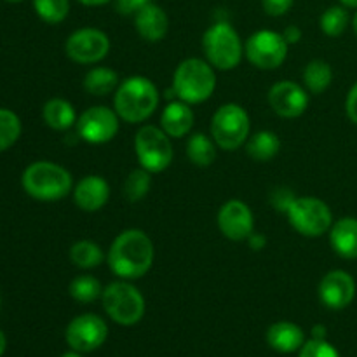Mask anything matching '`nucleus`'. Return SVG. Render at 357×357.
I'll return each mask as SVG.
<instances>
[{
	"mask_svg": "<svg viewBox=\"0 0 357 357\" xmlns=\"http://www.w3.org/2000/svg\"><path fill=\"white\" fill-rule=\"evenodd\" d=\"M319 24L321 30H323L328 37H340L349 24L347 9L342 6L328 7V9L321 14Z\"/></svg>",
	"mask_w": 357,
	"mask_h": 357,
	"instance_id": "obj_30",
	"label": "nucleus"
},
{
	"mask_svg": "<svg viewBox=\"0 0 357 357\" xmlns=\"http://www.w3.org/2000/svg\"><path fill=\"white\" fill-rule=\"evenodd\" d=\"M268 103L272 110L284 119L300 117L309 107V94L302 86L291 80L274 84L268 91Z\"/></svg>",
	"mask_w": 357,
	"mask_h": 357,
	"instance_id": "obj_15",
	"label": "nucleus"
},
{
	"mask_svg": "<svg viewBox=\"0 0 357 357\" xmlns=\"http://www.w3.org/2000/svg\"><path fill=\"white\" fill-rule=\"evenodd\" d=\"M135 26L146 42H159L166 37L169 20L162 7L150 2L135 14Z\"/></svg>",
	"mask_w": 357,
	"mask_h": 357,
	"instance_id": "obj_18",
	"label": "nucleus"
},
{
	"mask_svg": "<svg viewBox=\"0 0 357 357\" xmlns=\"http://www.w3.org/2000/svg\"><path fill=\"white\" fill-rule=\"evenodd\" d=\"M255 218L250 206L243 201L225 202L218 211V229L227 239L246 241L253 234Z\"/></svg>",
	"mask_w": 357,
	"mask_h": 357,
	"instance_id": "obj_14",
	"label": "nucleus"
},
{
	"mask_svg": "<svg viewBox=\"0 0 357 357\" xmlns=\"http://www.w3.org/2000/svg\"><path fill=\"white\" fill-rule=\"evenodd\" d=\"M135 150L139 164L149 173H162L173 160L169 136L155 126H143L135 136Z\"/></svg>",
	"mask_w": 357,
	"mask_h": 357,
	"instance_id": "obj_9",
	"label": "nucleus"
},
{
	"mask_svg": "<svg viewBox=\"0 0 357 357\" xmlns=\"http://www.w3.org/2000/svg\"><path fill=\"white\" fill-rule=\"evenodd\" d=\"M250 115L241 105L227 103L215 112L211 121V135L220 149L236 150L244 145L250 136Z\"/></svg>",
	"mask_w": 357,
	"mask_h": 357,
	"instance_id": "obj_7",
	"label": "nucleus"
},
{
	"mask_svg": "<svg viewBox=\"0 0 357 357\" xmlns=\"http://www.w3.org/2000/svg\"><path fill=\"white\" fill-rule=\"evenodd\" d=\"M267 342L274 351L289 354V352L302 349V345L305 344V335L298 324L289 323V321H279L268 328Z\"/></svg>",
	"mask_w": 357,
	"mask_h": 357,
	"instance_id": "obj_21",
	"label": "nucleus"
},
{
	"mask_svg": "<svg viewBox=\"0 0 357 357\" xmlns=\"http://www.w3.org/2000/svg\"><path fill=\"white\" fill-rule=\"evenodd\" d=\"M42 117H44L45 124L51 129H56V131H66V129L77 124L75 108L72 107L70 101L63 100V98H52V100H49L44 105Z\"/></svg>",
	"mask_w": 357,
	"mask_h": 357,
	"instance_id": "obj_22",
	"label": "nucleus"
},
{
	"mask_svg": "<svg viewBox=\"0 0 357 357\" xmlns=\"http://www.w3.org/2000/svg\"><path fill=\"white\" fill-rule=\"evenodd\" d=\"M295 201V195L291 194L289 190H286V188H279V190H275L274 194H272V204H274L275 209H279V211H284L289 208V204Z\"/></svg>",
	"mask_w": 357,
	"mask_h": 357,
	"instance_id": "obj_36",
	"label": "nucleus"
},
{
	"mask_svg": "<svg viewBox=\"0 0 357 357\" xmlns=\"http://www.w3.org/2000/svg\"><path fill=\"white\" fill-rule=\"evenodd\" d=\"M119 75L115 70L105 68V66H96L89 70L84 77V89L91 96H107L112 91L119 87Z\"/></svg>",
	"mask_w": 357,
	"mask_h": 357,
	"instance_id": "obj_23",
	"label": "nucleus"
},
{
	"mask_svg": "<svg viewBox=\"0 0 357 357\" xmlns=\"http://www.w3.org/2000/svg\"><path fill=\"white\" fill-rule=\"evenodd\" d=\"M33 7L42 21L49 24H58L68 16L70 0H33Z\"/></svg>",
	"mask_w": 357,
	"mask_h": 357,
	"instance_id": "obj_31",
	"label": "nucleus"
},
{
	"mask_svg": "<svg viewBox=\"0 0 357 357\" xmlns=\"http://www.w3.org/2000/svg\"><path fill=\"white\" fill-rule=\"evenodd\" d=\"M288 42L282 33L272 30L255 31L244 45L246 58L260 70H274L284 63L288 56Z\"/></svg>",
	"mask_w": 357,
	"mask_h": 357,
	"instance_id": "obj_10",
	"label": "nucleus"
},
{
	"mask_svg": "<svg viewBox=\"0 0 357 357\" xmlns=\"http://www.w3.org/2000/svg\"><path fill=\"white\" fill-rule=\"evenodd\" d=\"M150 0H115V9L122 16H131L149 6Z\"/></svg>",
	"mask_w": 357,
	"mask_h": 357,
	"instance_id": "obj_35",
	"label": "nucleus"
},
{
	"mask_svg": "<svg viewBox=\"0 0 357 357\" xmlns=\"http://www.w3.org/2000/svg\"><path fill=\"white\" fill-rule=\"evenodd\" d=\"M202 49H204L209 65L223 72L236 68L243 58V44H241L239 33L227 21H218L204 31Z\"/></svg>",
	"mask_w": 357,
	"mask_h": 357,
	"instance_id": "obj_5",
	"label": "nucleus"
},
{
	"mask_svg": "<svg viewBox=\"0 0 357 357\" xmlns=\"http://www.w3.org/2000/svg\"><path fill=\"white\" fill-rule=\"evenodd\" d=\"M345 110H347L349 119L357 126V84H354L352 89L349 91L347 101H345Z\"/></svg>",
	"mask_w": 357,
	"mask_h": 357,
	"instance_id": "obj_37",
	"label": "nucleus"
},
{
	"mask_svg": "<svg viewBox=\"0 0 357 357\" xmlns=\"http://www.w3.org/2000/svg\"><path fill=\"white\" fill-rule=\"evenodd\" d=\"M194 119V112L188 103L181 100L171 101L160 115V129L171 138H181L192 131Z\"/></svg>",
	"mask_w": 357,
	"mask_h": 357,
	"instance_id": "obj_19",
	"label": "nucleus"
},
{
	"mask_svg": "<svg viewBox=\"0 0 357 357\" xmlns=\"http://www.w3.org/2000/svg\"><path fill=\"white\" fill-rule=\"evenodd\" d=\"M298 357H340V354L330 342L310 338L302 345Z\"/></svg>",
	"mask_w": 357,
	"mask_h": 357,
	"instance_id": "obj_33",
	"label": "nucleus"
},
{
	"mask_svg": "<svg viewBox=\"0 0 357 357\" xmlns=\"http://www.w3.org/2000/svg\"><path fill=\"white\" fill-rule=\"evenodd\" d=\"M61 357H82V356H80V352L72 351V352H65V354H63Z\"/></svg>",
	"mask_w": 357,
	"mask_h": 357,
	"instance_id": "obj_44",
	"label": "nucleus"
},
{
	"mask_svg": "<svg viewBox=\"0 0 357 357\" xmlns=\"http://www.w3.org/2000/svg\"><path fill=\"white\" fill-rule=\"evenodd\" d=\"M155 250L143 230L129 229L119 234L108 251L112 272L122 279H139L152 268Z\"/></svg>",
	"mask_w": 357,
	"mask_h": 357,
	"instance_id": "obj_1",
	"label": "nucleus"
},
{
	"mask_svg": "<svg viewBox=\"0 0 357 357\" xmlns=\"http://www.w3.org/2000/svg\"><path fill=\"white\" fill-rule=\"evenodd\" d=\"M21 135V122L14 112L0 110V152L10 149Z\"/></svg>",
	"mask_w": 357,
	"mask_h": 357,
	"instance_id": "obj_32",
	"label": "nucleus"
},
{
	"mask_svg": "<svg viewBox=\"0 0 357 357\" xmlns=\"http://www.w3.org/2000/svg\"><path fill=\"white\" fill-rule=\"evenodd\" d=\"M157 105H159V91L155 84L146 77H128L124 82L119 84L115 91V112L129 124L146 121L155 112Z\"/></svg>",
	"mask_w": 357,
	"mask_h": 357,
	"instance_id": "obj_2",
	"label": "nucleus"
},
{
	"mask_svg": "<svg viewBox=\"0 0 357 357\" xmlns=\"http://www.w3.org/2000/svg\"><path fill=\"white\" fill-rule=\"evenodd\" d=\"M9 2H21V0H9Z\"/></svg>",
	"mask_w": 357,
	"mask_h": 357,
	"instance_id": "obj_46",
	"label": "nucleus"
},
{
	"mask_svg": "<svg viewBox=\"0 0 357 357\" xmlns=\"http://www.w3.org/2000/svg\"><path fill=\"white\" fill-rule=\"evenodd\" d=\"M216 75L204 59L190 58L178 65L173 75V93L185 103H202L215 93Z\"/></svg>",
	"mask_w": 357,
	"mask_h": 357,
	"instance_id": "obj_4",
	"label": "nucleus"
},
{
	"mask_svg": "<svg viewBox=\"0 0 357 357\" xmlns=\"http://www.w3.org/2000/svg\"><path fill=\"white\" fill-rule=\"evenodd\" d=\"M344 7H357V0H340Z\"/></svg>",
	"mask_w": 357,
	"mask_h": 357,
	"instance_id": "obj_43",
	"label": "nucleus"
},
{
	"mask_svg": "<svg viewBox=\"0 0 357 357\" xmlns=\"http://www.w3.org/2000/svg\"><path fill=\"white\" fill-rule=\"evenodd\" d=\"M288 222L293 229L305 237H319L330 232L333 215L324 201L317 197H295L286 209Z\"/></svg>",
	"mask_w": 357,
	"mask_h": 357,
	"instance_id": "obj_8",
	"label": "nucleus"
},
{
	"mask_svg": "<svg viewBox=\"0 0 357 357\" xmlns=\"http://www.w3.org/2000/svg\"><path fill=\"white\" fill-rule=\"evenodd\" d=\"M150 174L152 173H149V171L143 169V167L142 169H135L129 173V176L126 178L124 181V187H122L126 199H128L129 202L142 201V199L149 194L150 185H152V176H150Z\"/></svg>",
	"mask_w": 357,
	"mask_h": 357,
	"instance_id": "obj_29",
	"label": "nucleus"
},
{
	"mask_svg": "<svg viewBox=\"0 0 357 357\" xmlns=\"http://www.w3.org/2000/svg\"><path fill=\"white\" fill-rule=\"evenodd\" d=\"M70 296L79 303H91L103 293L101 282L93 275H79L70 282Z\"/></svg>",
	"mask_w": 357,
	"mask_h": 357,
	"instance_id": "obj_28",
	"label": "nucleus"
},
{
	"mask_svg": "<svg viewBox=\"0 0 357 357\" xmlns=\"http://www.w3.org/2000/svg\"><path fill=\"white\" fill-rule=\"evenodd\" d=\"M331 80H333V70L330 63L323 59H314L303 70V82L312 94L324 93L330 87Z\"/></svg>",
	"mask_w": 357,
	"mask_h": 357,
	"instance_id": "obj_26",
	"label": "nucleus"
},
{
	"mask_svg": "<svg viewBox=\"0 0 357 357\" xmlns=\"http://www.w3.org/2000/svg\"><path fill=\"white\" fill-rule=\"evenodd\" d=\"M356 296V281L345 271H331L321 279L319 298L328 309L342 310L352 303Z\"/></svg>",
	"mask_w": 357,
	"mask_h": 357,
	"instance_id": "obj_16",
	"label": "nucleus"
},
{
	"mask_svg": "<svg viewBox=\"0 0 357 357\" xmlns=\"http://www.w3.org/2000/svg\"><path fill=\"white\" fill-rule=\"evenodd\" d=\"M110 199V185L96 174L82 178L73 190V201L82 211H100Z\"/></svg>",
	"mask_w": 357,
	"mask_h": 357,
	"instance_id": "obj_17",
	"label": "nucleus"
},
{
	"mask_svg": "<svg viewBox=\"0 0 357 357\" xmlns=\"http://www.w3.org/2000/svg\"><path fill=\"white\" fill-rule=\"evenodd\" d=\"M77 2L84 3V6L87 7H94V6H105V3L110 2V0H77Z\"/></svg>",
	"mask_w": 357,
	"mask_h": 357,
	"instance_id": "obj_41",
	"label": "nucleus"
},
{
	"mask_svg": "<svg viewBox=\"0 0 357 357\" xmlns=\"http://www.w3.org/2000/svg\"><path fill=\"white\" fill-rule=\"evenodd\" d=\"M250 244H251V248H253V250H261V248L265 246V237H261V236H257V234H251L250 236Z\"/></svg>",
	"mask_w": 357,
	"mask_h": 357,
	"instance_id": "obj_39",
	"label": "nucleus"
},
{
	"mask_svg": "<svg viewBox=\"0 0 357 357\" xmlns=\"http://www.w3.org/2000/svg\"><path fill=\"white\" fill-rule=\"evenodd\" d=\"M293 2L295 0H261V6L268 16H282L291 9Z\"/></svg>",
	"mask_w": 357,
	"mask_h": 357,
	"instance_id": "obj_34",
	"label": "nucleus"
},
{
	"mask_svg": "<svg viewBox=\"0 0 357 357\" xmlns=\"http://www.w3.org/2000/svg\"><path fill=\"white\" fill-rule=\"evenodd\" d=\"M6 347H7V340H6V335L2 333V331H0V356L3 354V352H6Z\"/></svg>",
	"mask_w": 357,
	"mask_h": 357,
	"instance_id": "obj_42",
	"label": "nucleus"
},
{
	"mask_svg": "<svg viewBox=\"0 0 357 357\" xmlns=\"http://www.w3.org/2000/svg\"><path fill=\"white\" fill-rule=\"evenodd\" d=\"M105 312L112 321L122 326H132L139 323L145 314V298L129 282H112L101 293Z\"/></svg>",
	"mask_w": 357,
	"mask_h": 357,
	"instance_id": "obj_6",
	"label": "nucleus"
},
{
	"mask_svg": "<svg viewBox=\"0 0 357 357\" xmlns=\"http://www.w3.org/2000/svg\"><path fill=\"white\" fill-rule=\"evenodd\" d=\"M117 112L107 107H91L77 119V132L80 138L93 145L112 142L119 132Z\"/></svg>",
	"mask_w": 357,
	"mask_h": 357,
	"instance_id": "obj_12",
	"label": "nucleus"
},
{
	"mask_svg": "<svg viewBox=\"0 0 357 357\" xmlns=\"http://www.w3.org/2000/svg\"><path fill=\"white\" fill-rule=\"evenodd\" d=\"M108 337V326L96 314L77 316L66 326V344L77 352H93L105 344Z\"/></svg>",
	"mask_w": 357,
	"mask_h": 357,
	"instance_id": "obj_13",
	"label": "nucleus"
},
{
	"mask_svg": "<svg viewBox=\"0 0 357 357\" xmlns=\"http://www.w3.org/2000/svg\"><path fill=\"white\" fill-rule=\"evenodd\" d=\"M24 192L38 201H59L72 190V174L63 166L38 160L24 169L21 178Z\"/></svg>",
	"mask_w": 357,
	"mask_h": 357,
	"instance_id": "obj_3",
	"label": "nucleus"
},
{
	"mask_svg": "<svg viewBox=\"0 0 357 357\" xmlns=\"http://www.w3.org/2000/svg\"><path fill=\"white\" fill-rule=\"evenodd\" d=\"M282 37H284V40L288 42V44H296V42H300V38H302V30H300L296 24H291V26H288L282 31Z\"/></svg>",
	"mask_w": 357,
	"mask_h": 357,
	"instance_id": "obj_38",
	"label": "nucleus"
},
{
	"mask_svg": "<svg viewBox=\"0 0 357 357\" xmlns=\"http://www.w3.org/2000/svg\"><path fill=\"white\" fill-rule=\"evenodd\" d=\"M352 26H354V31H356V33H357V13H356L354 20H352Z\"/></svg>",
	"mask_w": 357,
	"mask_h": 357,
	"instance_id": "obj_45",
	"label": "nucleus"
},
{
	"mask_svg": "<svg viewBox=\"0 0 357 357\" xmlns=\"http://www.w3.org/2000/svg\"><path fill=\"white\" fill-rule=\"evenodd\" d=\"M66 56L80 65L101 61L110 51V38L98 28H80L73 31L65 44Z\"/></svg>",
	"mask_w": 357,
	"mask_h": 357,
	"instance_id": "obj_11",
	"label": "nucleus"
},
{
	"mask_svg": "<svg viewBox=\"0 0 357 357\" xmlns=\"http://www.w3.org/2000/svg\"><path fill=\"white\" fill-rule=\"evenodd\" d=\"M326 328L323 324H317V326L312 328V338H317V340H326Z\"/></svg>",
	"mask_w": 357,
	"mask_h": 357,
	"instance_id": "obj_40",
	"label": "nucleus"
},
{
	"mask_svg": "<svg viewBox=\"0 0 357 357\" xmlns=\"http://www.w3.org/2000/svg\"><path fill=\"white\" fill-rule=\"evenodd\" d=\"M330 244L338 257L345 260L357 258V218L345 216L330 229Z\"/></svg>",
	"mask_w": 357,
	"mask_h": 357,
	"instance_id": "obj_20",
	"label": "nucleus"
},
{
	"mask_svg": "<svg viewBox=\"0 0 357 357\" xmlns=\"http://www.w3.org/2000/svg\"><path fill=\"white\" fill-rule=\"evenodd\" d=\"M279 149H281V142H279L278 135L272 131L257 132V135L251 136L246 145L248 155L255 160H260V162L274 159L279 153Z\"/></svg>",
	"mask_w": 357,
	"mask_h": 357,
	"instance_id": "obj_24",
	"label": "nucleus"
},
{
	"mask_svg": "<svg viewBox=\"0 0 357 357\" xmlns=\"http://www.w3.org/2000/svg\"><path fill=\"white\" fill-rule=\"evenodd\" d=\"M0 303H2V298H0Z\"/></svg>",
	"mask_w": 357,
	"mask_h": 357,
	"instance_id": "obj_47",
	"label": "nucleus"
},
{
	"mask_svg": "<svg viewBox=\"0 0 357 357\" xmlns=\"http://www.w3.org/2000/svg\"><path fill=\"white\" fill-rule=\"evenodd\" d=\"M187 155L197 167H209L216 159V146L204 132H194L187 142Z\"/></svg>",
	"mask_w": 357,
	"mask_h": 357,
	"instance_id": "obj_25",
	"label": "nucleus"
},
{
	"mask_svg": "<svg viewBox=\"0 0 357 357\" xmlns=\"http://www.w3.org/2000/svg\"><path fill=\"white\" fill-rule=\"evenodd\" d=\"M105 255L101 248L93 241H77L70 248V260L79 268H94L101 265Z\"/></svg>",
	"mask_w": 357,
	"mask_h": 357,
	"instance_id": "obj_27",
	"label": "nucleus"
}]
</instances>
